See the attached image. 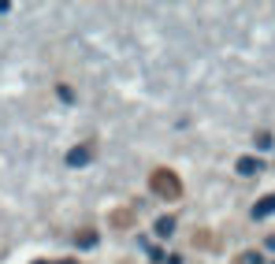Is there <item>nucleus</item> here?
Masks as SVG:
<instances>
[{"instance_id":"f257e3e1","label":"nucleus","mask_w":275,"mask_h":264,"mask_svg":"<svg viewBox=\"0 0 275 264\" xmlns=\"http://www.w3.org/2000/svg\"><path fill=\"white\" fill-rule=\"evenodd\" d=\"M149 190H153L160 201H178L182 197V183H178L175 171H167V167H156L153 175H149Z\"/></svg>"},{"instance_id":"f03ea898","label":"nucleus","mask_w":275,"mask_h":264,"mask_svg":"<svg viewBox=\"0 0 275 264\" xmlns=\"http://www.w3.org/2000/svg\"><path fill=\"white\" fill-rule=\"evenodd\" d=\"M93 160V141H86V145H74L71 153H67V164L71 167H82V164H89Z\"/></svg>"},{"instance_id":"7ed1b4c3","label":"nucleus","mask_w":275,"mask_h":264,"mask_svg":"<svg viewBox=\"0 0 275 264\" xmlns=\"http://www.w3.org/2000/svg\"><path fill=\"white\" fill-rule=\"evenodd\" d=\"M238 171H242V175H257V171H264V167H260V160L242 156V160H238Z\"/></svg>"},{"instance_id":"20e7f679","label":"nucleus","mask_w":275,"mask_h":264,"mask_svg":"<svg viewBox=\"0 0 275 264\" xmlns=\"http://www.w3.org/2000/svg\"><path fill=\"white\" fill-rule=\"evenodd\" d=\"M268 212H275V194H271V197H264V201L257 205V209H253V216H257V220H264Z\"/></svg>"},{"instance_id":"39448f33","label":"nucleus","mask_w":275,"mask_h":264,"mask_svg":"<svg viewBox=\"0 0 275 264\" xmlns=\"http://www.w3.org/2000/svg\"><path fill=\"white\" fill-rule=\"evenodd\" d=\"M156 234H164V238L175 234V220H171V216H160V220H156Z\"/></svg>"},{"instance_id":"423d86ee","label":"nucleus","mask_w":275,"mask_h":264,"mask_svg":"<svg viewBox=\"0 0 275 264\" xmlns=\"http://www.w3.org/2000/svg\"><path fill=\"white\" fill-rule=\"evenodd\" d=\"M112 223H116V227H130V223H134V212H112Z\"/></svg>"},{"instance_id":"0eeeda50","label":"nucleus","mask_w":275,"mask_h":264,"mask_svg":"<svg viewBox=\"0 0 275 264\" xmlns=\"http://www.w3.org/2000/svg\"><path fill=\"white\" fill-rule=\"evenodd\" d=\"M93 242H97V231H82L78 234V246H93Z\"/></svg>"},{"instance_id":"6e6552de","label":"nucleus","mask_w":275,"mask_h":264,"mask_svg":"<svg viewBox=\"0 0 275 264\" xmlns=\"http://www.w3.org/2000/svg\"><path fill=\"white\" fill-rule=\"evenodd\" d=\"M194 242H197V246H205V249H208V246L216 249V238H208V234H194Z\"/></svg>"},{"instance_id":"1a4fd4ad","label":"nucleus","mask_w":275,"mask_h":264,"mask_svg":"<svg viewBox=\"0 0 275 264\" xmlns=\"http://www.w3.org/2000/svg\"><path fill=\"white\" fill-rule=\"evenodd\" d=\"M257 149H271V134H257Z\"/></svg>"},{"instance_id":"9d476101","label":"nucleus","mask_w":275,"mask_h":264,"mask_svg":"<svg viewBox=\"0 0 275 264\" xmlns=\"http://www.w3.org/2000/svg\"><path fill=\"white\" fill-rule=\"evenodd\" d=\"M242 260H245V264H264V257H260V253H245Z\"/></svg>"},{"instance_id":"9b49d317","label":"nucleus","mask_w":275,"mask_h":264,"mask_svg":"<svg viewBox=\"0 0 275 264\" xmlns=\"http://www.w3.org/2000/svg\"><path fill=\"white\" fill-rule=\"evenodd\" d=\"M63 264H74V260H63Z\"/></svg>"},{"instance_id":"f8f14e48","label":"nucleus","mask_w":275,"mask_h":264,"mask_svg":"<svg viewBox=\"0 0 275 264\" xmlns=\"http://www.w3.org/2000/svg\"><path fill=\"white\" fill-rule=\"evenodd\" d=\"M37 264H45V260H37Z\"/></svg>"}]
</instances>
